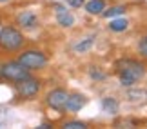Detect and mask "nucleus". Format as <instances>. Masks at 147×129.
<instances>
[{
  "mask_svg": "<svg viewBox=\"0 0 147 129\" xmlns=\"http://www.w3.org/2000/svg\"><path fill=\"white\" fill-rule=\"evenodd\" d=\"M116 73H118V78H120L122 86H133V84H136L144 76L145 67H144V64L136 62V60L123 58V60L116 62Z\"/></svg>",
  "mask_w": 147,
  "mask_h": 129,
  "instance_id": "f257e3e1",
  "label": "nucleus"
},
{
  "mask_svg": "<svg viewBox=\"0 0 147 129\" xmlns=\"http://www.w3.org/2000/svg\"><path fill=\"white\" fill-rule=\"evenodd\" d=\"M24 44V36L20 31H16L15 27H4L0 31V46L7 51H16Z\"/></svg>",
  "mask_w": 147,
  "mask_h": 129,
  "instance_id": "f03ea898",
  "label": "nucleus"
},
{
  "mask_svg": "<svg viewBox=\"0 0 147 129\" xmlns=\"http://www.w3.org/2000/svg\"><path fill=\"white\" fill-rule=\"evenodd\" d=\"M0 75L7 80H13V82H18L22 78L29 76V69L24 67L20 62H5L4 66H0Z\"/></svg>",
  "mask_w": 147,
  "mask_h": 129,
  "instance_id": "7ed1b4c3",
  "label": "nucleus"
},
{
  "mask_svg": "<svg viewBox=\"0 0 147 129\" xmlns=\"http://www.w3.org/2000/svg\"><path fill=\"white\" fill-rule=\"evenodd\" d=\"M18 62L27 67V69H40L47 64V58L42 51H35V49H29V51H24L20 55Z\"/></svg>",
  "mask_w": 147,
  "mask_h": 129,
  "instance_id": "20e7f679",
  "label": "nucleus"
},
{
  "mask_svg": "<svg viewBox=\"0 0 147 129\" xmlns=\"http://www.w3.org/2000/svg\"><path fill=\"white\" fill-rule=\"evenodd\" d=\"M38 91H40V82L31 76H26L16 82V93L22 98H33Z\"/></svg>",
  "mask_w": 147,
  "mask_h": 129,
  "instance_id": "39448f33",
  "label": "nucleus"
},
{
  "mask_svg": "<svg viewBox=\"0 0 147 129\" xmlns=\"http://www.w3.org/2000/svg\"><path fill=\"white\" fill-rule=\"evenodd\" d=\"M67 95L64 89H53L49 95H47V98H46V102L51 109H55V111H64L65 109V102H67Z\"/></svg>",
  "mask_w": 147,
  "mask_h": 129,
  "instance_id": "423d86ee",
  "label": "nucleus"
},
{
  "mask_svg": "<svg viewBox=\"0 0 147 129\" xmlns=\"http://www.w3.org/2000/svg\"><path fill=\"white\" fill-rule=\"evenodd\" d=\"M55 13H56V20H58V24L62 27H71L73 24H75V16H73L64 5L56 4L55 5Z\"/></svg>",
  "mask_w": 147,
  "mask_h": 129,
  "instance_id": "0eeeda50",
  "label": "nucleus"
},
{
  "mask_svg": "<svg viewBox=\"0 0 147 129\" xmlns=\"http://www.w3.org/2000/svg\"><path fill=\"white\" fill-rule=\"evenodd\" d=\"M16 22L22 26V27H27V29H33V27H36L38 24V18L36 15L33 13V11H22V13L16 16Z\"/></svg>",
  "mask_w": 147,
  "mask_h": 129,
  "instance_id": "6e6552de",
  "label": "nucleus"
},
{
  "mask_svg": "<svg viewBox=\"0 0 147 129\" xmlns=\"http://www.w3.org/2000/svg\"><path fill=\"white\" fill-rule=\"evenodd\" d=\"M86 97L80 93H75V95H69L67 97V102H65V109L67 111H78V109H82L84 105H86Z\"/></svg>",
  "mask_w": 147,
  "mask_h": 129,
  "instance_id": "1a4fd4ad",
  "label": "nucleus"
},
{
  "mask_svg": "<svg viewBox=\"0 0 147 129\" xmlns=\"http://www.w3.org/2000/svg\"><path fill=\"white\" fill-rule=\"evenodd\" d=\"M86 9H87V13H91V15H98L105 9V2L104 0H91V2L86 4Z\"/></svg>",
  "mask_w": 147,
  "mask_h": 129,
  "instance_id": "9d476101",
  "label": "nucleus"
},
{
  "mask_svg": "<svg viewBox=\"0 0 147 129\" xmlns=\"http://www.w3.org/2000/svg\"><path fill=\"white\" fill-rule=\"evenodd\" d=\"M102 107H104L105 113H109V115H115L118 113V102L115 98H104V102H102Z\"/></svg>",
  "mask_w": 147,
  "mask_h": 129,
  "instance_id": "9b49d317",
  "label": "nucleus"
},
{
  "mask_svg": "<svg viewBox=\"0 0 147 129\" xmlns=\"http://www.w3.org/2000/svg\"><path fill=\"white\" fill-rule=\"evenodd\" d=\"M127 26H129V22H127L125 18H116V20H111L109 29L115 31V33H120V31H125Z\"/></svg>",
  "mask_w": 147,
  "mask_h": 129,
  "instance_id": "f8f14e48",
  "label": "nucleus"
},
{
  "mask_svg": "<svg viewBox=\"0 0 147 129\" xmlns=\"http://www.w3.org/2000/svg\"><path fill=\"white\" fill-rule=\"evenodd\" d=\"M123 11H125L123 5H116V7H111V9H107V11H102V15H104L105 18H113V16H120Z\"/></svg>",
  "mask_w": 147,
  "mask_h": 129,
  "instance_id": "ddd939ff",
  "label": "nucleus"
},
{
  "mask_svg": "<svg viewBox=\"0 0 147 129\" xmlns=\"http://www.w3.org/2000/svg\"><path fill=\"white\" fill-rule=\"evenodd\" d=\"M91 46H93V38H87L86 42H80V44H76V46H75V49H76L78 53H80V51H87V49L91 47Z\"/></svg>",
  "mask_w": 147,
  "mask_h": 129,
  "instance_id": "4468645a",
  "label": "nucleus"
},
{
  "mask_svg": "<svg viewBox=\"0 0 147 129\" xmlns=\"http://www.w3.org/2000/svg\"><path fill=\"white\" fill-rule=\"evenodd\" d=\"M64 127H65V129H86V124H84V122L75 120V122H67Z\"/></svg>",
  "mask_w": 147,
  "mask_h": 129,
  "instance_id": "2eb2a0df",
  "label": "nucleus"
},
{
  "mask_svg": "<svg viewBox=\"0 0 147 129\" xmlns=\"http://www.w3.org/2000/svg\"><path fill=\"white\" fill-rule=\"evenodd\" d=\"M138 49H140V53H142L144 57H147V36H145V38H142V42H140Z\"/></svg>",
  "mask_w": 147,
  "mask_h": 129,
  "instance_id": "dca6fc26",
  "label": "nucleus"
},
{
  "mask_svg": "<svg viewBox=\"0 0 147 129\" xmlns=\"http://www.w3.org/2000/svg\"><path fill=\"white\" fill-rule=\"evenodd\" d=\"M91 76L94 78V80H104V78H105V75H104V73H100V71H94V69H91Z\"/></svg>",
  "mask_w": 147,
  "mask_h": 129,
  "instance_id": "f3484780",
  "label": "nucleus"
},
{
  "mask_svg": "<svg viewBox=\"0 0 147 129\" xmlns=\"http://www.w3.org/2000/svg\"><path fill=\"white\" fill-rule=\"evenodd\" d=\"M67 4H69L71 7H82L84 0H67Z\"/></svg>",
  "mask_w": 147,
  "mask_h": 129,
  "instance_id": "a211bd4d",
  "label": "nucleus"
},
{
  "mask_svg": "<svg viewBox=\"0 0 147 129\" xmlns=\"http://www.w3.org/2000/svg\"><path fill=\"white\" fill-rule=\"evenodd\" d=\"M0 2H5V0H0Z\"/></svg>",
  "mask_w": 147,
  "mask_h": 129,
  "instance_id": "6ab92c4d",
  "label": "nucleus"
},
{
  "mask_svg": "<svg viewBox=\"0 0 147 129\" xmlns=\"http://www.w3.org/2000/svg\"><path fill=\"white\" fill-rule=\"evenodd\" d=\"M145 97H147V93H145Z\"/></svg>",
  "mask_w": 147,
  "mask_h": 129,
  "instance_id": "aec40b11",
  "label": "nucleus"
}]
</instances>
